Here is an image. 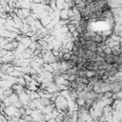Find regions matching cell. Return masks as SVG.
<instances>
[{"instance_id":"1","label":"cell","mask_w":122,"mask_h":122,"mask_svg":"<svg viewBox=\"0 0 122 122\" xmlns=\"http://www.w3.org/2000/svg\"><path fill=\"white\" fill-rule=\"evenodd\" d=\"M55 3H56V8L59 10H64V7H65V0H55Z\"/></svg>"}]
</instances>
